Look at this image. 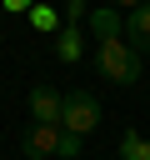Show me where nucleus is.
<instances>
[{
	"instance_id": "7",
	"label": "nucleus",
	"mask_w": 150,
	"mask_h": 160,
	"mask_svg": "<svg viewBox=\"0 0 150 160\" xmlns=\"http://www.w3.org/2000/svg\"><path fill=\"white\" fill-rule=\"evenodd\" d=\"M80 50H85L80 25H60V30H55V55H60L65 65H75V60H80Z\"/></svg>"
},
{
	"instance_id": "11",
	"label": "nucleus",
	"mask_w": 150,
	"mask_h": 160,
	"mask_svg": "<svg viewBox=\"0 0 150 160\" xmlns=\"http://www.w3.org/2000/svg\"><path fill=\"white\" fill-rule=\"evenodd\" d=\"M75 155H80V135L65 130V135H60V160H75Z\"/></svg>"
},
{
	"instance_id": "10",
	"label": "nucleus",
	"mask_w": 150,
	"mask_h": 160,
	"mask_svg": "<svg viewBox=\"0 0 150 160\" xmlns=\"http://www.w3.org/2000/svg\"><path fill=\"white\" fill-rule=\"evenodd\" d=\"M85 15H90V10H85V0H65V5H60V25H80Z\"/></svg>"
},
{
	"instance_id": "6",
	"label": "nucleus",
	"mask_w": 150,
	"mask_h": 160,
	"mask_svg": "<svg viewBox=\"0 0 150 160\" xmlns=\"http://www.w3.org/2000/svg\"><path fill=\"white\" fill-rule=\"evenodd\" d=\"M90 30H95V40H120L125 35V20H120L115 5L110 10H90Z\"/></svg>"
},
{
	"instance_id": "5",
	"label": "nucleus",
	"mask_w": 150,
	"mask_h": 160,
	"mask_svg": "<svg viewBox=\"0 0 150 160\" xmlns=\"http://www.w3.org/2000/svg\"><path fill=\"white\" fill-rule=\"evenodd\" d=\"M60 90H50V85H35L30 90V115L40 120V125H60Z\"/></svg>"
},
{
	"instance_id": "3",
	"label": "nucleus",
	"mask_w": 150,
	"mask_h": 160,
	"mask_svg": "<svg viewBox=\"0 0 150 160\" xmlns=\"http://www.w3.org/2000/svg\"><path fill=\"white\" fill-rule=\"evenodd\" d=\"M60 125H30L25 135H20V150H25V160H45V155H60Z\"/></svg>"
},
{
	"instance_id": "2",
	"label": "nucleus",
	"mask_w": 150,
	"mask_h": 160,
	"mask_svg": "<svg viewBox=\"0 0 150 160\" xmlns=\"http://www.w3.org/2000/svg\"><path fill=\"white\" fill-rule=\"evenodd\" d=\"M100 125V100L90 95V90H70L65 100H60V130H70V135H90Z\"/></svg>"
},
{
	"instance_id": "9",
	"label": "nucleus",
	"mask_w": 150,
	"mask_h": 160,
	"mask_svg": "<svg viewBox=\"0 0 150 160\" xmlns=\"http://www.w3.org/2000/svg\"><path fill=\"white\" fill-rule=\"evenodd\" d=\"M120 160H150V140L140 130H125L120 135Z\"/></svg>"
},
{
	"instance_id": "13",
	"label": "nucleus",
	"mask_w": 150,
	"mask_h": 160,
	"mask_svg": "<svg viewBox=\"0 0 150 160\" xmlns=\"http://www.w3.org/2000/svg\"><path fill=\"white\" fill-rule=\"evenodd\" d=\"M135 5H145V0H115V10H135Z\"/></svg>"
},
{
	"instance_id": "1",
	"label": "nucleus",
	"mask_w": 150,
	"mask_h": 160,
	"mask_svg": "<svg viewBox=\"0 0 150 160\" xmlns=\"http://www.w3.org/2000/svg\"><path fill=\"white\" fill-rule=\"evenodd\" d=\"M95 70L110 85H135L140 80V55L125 40H95Z\"/></svg>"
},
{
	"instance_id": "12",
	"label": "nucleus",
	"mask_w": 150,
	"mask_h": 160,
	"mask_svg": "<svg viewBox=\"0 0 150 160\" xmlns=\"http://www.w3.org/2000/svg\"><path fill=\"white\" fill-rule=\"evenodd\" d=\"M0 5H5V10H10V15H25V10H30V5H35V0H0Z\"/></svg>"
},
{
	"instance_id": "4",
	"label": "nucleus",
	"mask_w": 150,
	"mask_h": 160,
	"mask_svg": "<svg viewBox=\"0 0 150 160\" xmlns=\"http://www.w3.org/2000/svg\"><path fill=\"white\" fill-rule=\"evenodd\" d=\"M125 45H130L135 55H150V0L125 15Z\"/></svg>"
},
{
	"instance_id": "8",
	"label": "nucleus",
	"mask_w": 150,
	"mask_h": 160,
	"mask_svg": "<svg viewBox=\"0 0 150 160\" xmlns=\"http://www.w3.org/2000/svg\"><path fill=\"white\" fill-rule=\"evenodd\" d=\"M25 20H30L40 35H55V30H60V10H55L50 0H35V5L25 10Z\"/></svg>"
}]
</instances>
